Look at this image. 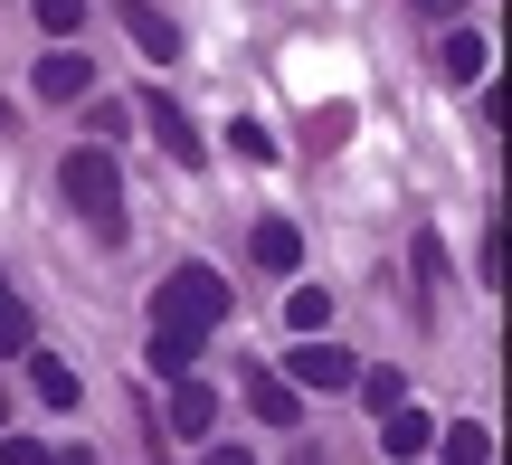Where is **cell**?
<instances>
[{
    "label": "cell",
    "instance_id": "5bb4252c",
    "mask_svg": "<svg viewBox=\"0 0 512 465\" xmlns=\"http://www.w3.org/2000/svg\"><path fill=\"white\" fill-rule=\"evenodd\" d=\"M152 361H162L171 380H190V361H200V342H190V333H162V323H152Z\"/></svg>",
    "mask_w": 512,
    "mask_h": 465
},
{
    "label": "cell",
    "instance_id": "44dd1931",
    "mask_svg": "<svg viewBox=\"0 0 512 465\" xmlns=\"http://www.w3.org/2000/svg\"><path fill=\"white\" fill-rule=\"evenodd\" d=\"M0 465H57V456L38 447V437H0Z\"/></svg>",
    "mask_w": 512,
    "mask_h": 465
},
{
    "label": "cell",
    "instance_id": "9c48e42d",
    "mask_svg": "<svg viewBox=\"0 0 512 465\" xmlns=\"http://www.w3.org/2000/svg\"><path fill=\"white\" fill-rule=\"evenodd\" d=\"M171 428H181V437H209V428H219V390H200V380H171Z\"/></svg>",
    "mask_w": 512,
    "mask_h": 465
},
{
    "label": "cell",
    "instance_id": "277c9868",
    "mask_svg": "<svg viewBox=\"0 0 512 465\" xmlns=\"http://www.w3.org/2000/svg\"><path fill=\"white\" fill-rule=\"evenodd\" d=\"M143 124H152V143H162V152H171V162H181V171H190V162H200V152H209L200 133H190V114L171 105V95H143Z\"/></svg>",
    "mask_w": 512,
    "mask_h": 465
},
{
    "label": "cell",
    "instance_id": "9a60e30c",
    "mask_svg": "<svg viewBox=\"0 0 512 465\" xmlns=\"http://www.w3.org/2000/svg\"><path fill=\"white\" fill-rule=\"evenodd\" d=\"M228 152H238V162H275V133L256 124V114H238V124H228Z\"/></svg>",
    "mask_w": 512,
    "mask_h": 465
},
{
    "label": "cell",
    "instance_id": "52a82bcc",
    "mask_svg": "<svg viewBox=\"0 0 512 465\" xmlns=\"http://www.w3.org/2000/svg\"><path fill=\"white\" fill-rule=\"evenodd\" d=\"M114 10H124V29H133V48H143V57H181V29H171L152 0H114Z\"/></svg>",
    "mask_w": 512,
    "mask_h": 465
},
{
    "label": "cell",
    "instance_id": "ba28073f",
    "mask_svg": "<svg viewBox=\"0 0 512 465\" xmlns=\"http://www.w3.org/2000/svg\"><path fill=\"white\" fill-rule=\"evenodd\" d=\"M247 247H256V266H266V276H294V266H304V228H294V219H266Z\"/></svg>",
    "mask_w": 512,
    "mask_h": 465
},
{
    "label": "cell",
    "instance_id": "8fae6325",
    "mask_svg": "<svg viewBox=\"0 0 512 465\" xmlns=\"http://www.w3.org/2000/svg\"><path fill=\"white\" fill-rule=\"evenodd\" d=\"M427 437H437V418H427V409H389L380 418V447L389 456H427Z\"/></svg>",
    "mask_w": 512,
    "mask_h": 465
},
{
    "label": "cell",
    "instance_id": "603a6c76",
    "mask_svg": "<svg viewBox=\"0 0 512 465\" xmlns=\"http://www.w3.org/2000/svg\"><path fill=\"white\" fill-rule=\"evenodd\" d=\"M209 465H247V456H238V447H209Z\"/></svg>",
    "mask_w": 512,
    "mask_h": 465
},
{
    "label": "cell",
    "instance_id": "4fadbf2b",
    "mask_svg": "<svg viewBox=\"0 0 512 465\" xmlns=\"http://www.w3.org/2000/svg\"><path fill=\"white\" fill-rule=\"evenodd\" d=\"M446 465H494V428H475V418L446 428Z\"/></svg>",
    "mask_w": 512,
    "mask_h": 465
},
{
    "label": "cell",
    "instance_id": "ffe728a7",
    "mask_svg": "<svg viewBox=\"0 0 512 465\" xmlns=\"http://www.w3.org/2000/svg\"><path fill=\"white\" fill-rule=\"evenodd\" d=\"M313 133H323V152L351 143V105H323V114H313Z\"/></svg>",
    "mask_w": 512,
    "mask_h": 465
},
{
    "label": "cell",
    "instance_id": "7c38bea8",
    "mask_svg": "<svg viewBox=\"0 0 512 465\" xmlns=\"http://www.w3.org/2000/svg\"><path fill=\"white\" fill-rule=\"evenodd\" d=\"M285 323H294V333H323V323H332V295H323V285H294V295H285Z\"/></svg>",
    "mask_w": 512,
    "mask_h": 465
},
{
    "label": "cell",
    "instance_id": "30bf717a",
    "mask_svg": "<svg viewBox=\"0 0 512 465\" xmlns=\"http://www.w3.org/2000/svg\"><path fill=\"white\" fill-rule=\"evenodd\" d=\"M437 67L456 76V86H475V76L494 67V48H484V29H446V48H437Z\"/></svg>",
    "mask_w": 512,
    "mask_h": 465
},
{
    "label": "cell",
    "instance_id": "5b68a950",
    "mask_svg": "<svg viewBox=\"0 0 512 465\" xmlns=\"http://www.w3.org/2000/svg\"><path fill=\"white\" fill-rule=\"evenodd\" d=\"M86 86H95V57H76V48H48V57H38V95H48V105H76Z\"/></svg>",
    "mask_w": 512,
    "mask_h": 465
},
{
    "label": "cell",
    "instance_id": "2e32d148",
    "mask_svg": "<svg viewBox=\"0 0 512 465\" xmlns=\"http://www.w3.org/2000/svg\"><path fill=\"white\" fill-rule=\"evenodd\" d=\"M29 10H38V29H48V38H76V29H86V0H29Z\"/></svg>",
    "mask_w": 512,
    "mask_h": 465
},
{
    "label": "cell",
    "instance_id": "7402d4cb",
    "mask_svg": "<svg viewBox=\"0 0 512 465\" xmlns=\"http://www.w3.org/2000/svg\"><path fill=\"white\" fill-rule=\"evenodd\" d=\"M408 10H427V19H456V10H465V0H408Z\"/></svg>",
    "mask_w": 512,
    "mask_h": 465
},
{
    "label": "cell",
    "instance_id": "3957f363",
    "mask_svg": "<svg viewBox=\"0 0 512 465\" xmlns=\"http://www.w3.org/2000/svg\"><path fill=\"white\" fill-rule=\"evenodd\" d=\"M285 380L332 399V390H351V380H361V361H351L342 342H294V352H285Z\"/></svg>",
    "mask_w": 512,
    "mask_h": 465
},
{
    "label": "cell",
    "instance_id": "8992f818",
    "mask_svg": "<svg viewBox=\"0 0 512 465\" xmlns=\"http://www.w3.org/2000/svg\"><path fill=\"white\" fill-rule=\"evenodd\" d=\"M247 409L266 418V428H294V418H304V390H294L285 371H247Z\"/></svg>",
    "mask_w": 512,
    "mask_h": 465
},
{
    "label": "cell",
    "instance_id": "e0dca14e",
    "mask_svg": "<svg viewBox=\"0 0 512 465\" xmlns=\"http://www.w3.org/2000/svg\"><path fill=\"white\" fill-rule=\"evenodd\" d=\"M38 399H48V409H76V371H67V361H38Z\"/></svg>",
    "mask_w": 512,
    "mask_h": 465
},
{
    "label": "cell",
    "instance_id": "d6986e66",
    "mask_svg": "<svg viewBox=\"0 0 512 465\" xmlns=\"http://www.w3.org/2000/svg\"><path fill=\"white\" fill-rule=\"evenodd\" d=\"M19 342H29V314H19V295L0 285V352H19Z\"/></svg>",
    "mask_w": 512,
    "mask_h": 465
},
{
    "label": "cell",
    "instance_id": "cb8c5ba5",
    "mask_svg": "<svg viewBox=\"0 0 512 465\" xmlns=\"http://www.w3.org/2000/svg\"><path fill=\"white\" fill-rule=\"evenodd\" d=\"M57 465H95V456H86V447H67V456H57Z\"/></svg>",
    "mask_w": 512,
    "mask_h": 465
},
{
    "label": "cell",
    "instance_id": "7a4b0ae2",
    "mask_svg": "<svg viewBox=\"0 0 512 465\" xmlns=\"http://www.w3.org/2000/svg\"><path fill=\"white\" fill-rule=\"evenodd\" d=\"M152 323H162V333L209 342V323H228V285H219V266H171V285L152 295Z\"/></svg>",
    "mask_w": 512,
    "mask_h": 465
},
{
    "label": "cell",
    "instance_id": "6da1fadb",
    "mask_svg": "<svg viewBox=\"0 0 512 465\" xmlns=\"http://www.w3.org/2000/svg\"><path fill=\"white\" fill-rule=\"evenodd\" d=\"M57 190H67V209L95 219V238H124V171H114L105 143H76L67 162H57Z\"/></svg>",
    "mask_w": 512,
    "mask_h": 465
},
{
    "label": "cell",
    "instance_id": "ac0fdd59",
    "mask_svg": "<svg viewBox=\"0 0 512 465\" xmlns=\"http://www.w3.org/2000/svg\"><path fill=\"white\" fill-rule=\"evenodd\" d=\"M351 390H361V399H370V409H380V418H389V409H408L399 371H361V380H351Z\"/></svg>",
    "mask_w": 512,
    "mask_h": 465
}]
</instances>
